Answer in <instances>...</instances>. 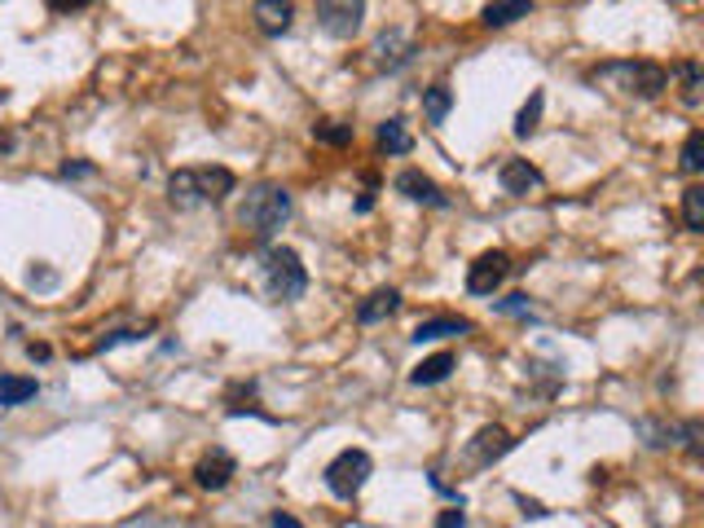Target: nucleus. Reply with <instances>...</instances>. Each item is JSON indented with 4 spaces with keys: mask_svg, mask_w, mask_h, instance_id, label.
Masks as SVG:
<instances>
[{
    "mask_svg": "<svg viewBox=\"0 0 704 528\" xmlns=\"http://www.w3.org/2000/svg\"><path fill=\"white\" fill-rule=\"evenodd\" d=\"M291 221V194L282 189V185H274V181H260V185H252L247 194H243V202H239V225L252 234V238H274L282 225Z\"/></svg>",
    "mask_w": 704,
    "mask_h": 528,
    "instance_id": "obj_1",
    "label": "nucleus"
},
{
    "mask_svg": "<svg viewBox=\"0 0 704 528\" xmlns=\"http://www.w3.org/2000/svg\"><path fill=\"white\" fill-rule=\"evenodd\" d=\"M239 185L229 168H177L168 176V202L172 207H198V202H224Z\"/></svg>",
    "mask_w": 704,
    "mask_h": 528,
    "instance_id": "obj_2",
    "label": "nucleus"
},
{
    "mask_svg": "<svg viewBox=\"0 0 704 528\" xmlns=\"http://www.w3.org/2000/svg\"><path fill=\"white\" fill-rule=\"evenodd\" d=\"M260 273H265L269 299H278V304H291L308 291V269H304L300 251H291V247H269L260 256Z\"/></svg>",
    "mask_w": 704,
    "mask_h": 528,
    "instance_id": "obj_3",
    "label": "nucleus"
},
{
    "mask_svg": "<svg viewBox=\"0 0 704 528\" xmlns=\"http://www.w3.org/2000/svg\"><path fill=\"white\" fill-rule=\"evenodd\" d=\"M591 79H608V84H617L621 93L643 97V101H656V97L669 88V71H665L660 62H608V66L591 71Z\"/></svg>",
    "mask_w": 704,
    "mask_h": 528,
    "instance_id": "obj_4",
    "label": "nucleus"
},
{
    "mask_svg": "<svg viewBox=\"0 0 704 528\" xmlns=\"http://www.w3.org/2000/svg\"><path fill=\"white\" fill-rule=\"evenodd\" d=\"M371 471H375V463H371L366 450H343V454H335L330 467H326V489H330L335 498H348V502H352V498L366 489Z\"/></svg>",
    "mask_w": 704,
    "mask_h": 528,
    "instance_id": "obj_5",
    "label": "nucleus"
},
{
    "mask_svg": "<svg viewBox=\"0 0 704 528\" xmlns=\"http://www.w3.org/2000/svg\"><path fill=\"white\" fill-rule=\"evenodd\" d=\"M317 23L335 40H352L366 23V0H313Z\"/></svg>",
    "mask_w": 704,
    "mask_h": 528,
    "instance_id": "obj_6",
    "label": "nucleus"
},
{
    "mask_svg": "<svg viewBox=\"0 0 704 528\" xmlns=\"http://www.w3.org/2000/svg\"><path fill=\"white\" fill-rule=\"evenodd\" d=\"M507 278H511V256L507 251H485V256L472 260V269H466V291L472 295H494Z\"/></svg>",
    "mask_w": 704,
    "mask_h": 528,
    "instance_id": "obj_7",
    "label": "nucleus"
},
{
    "mask_svg": "<svg viewBox=\"0 0 704 528\" xmlns=\"http://www.w3.org/2000/svg\"><path fill=\"white\" fill-rule=\"evenodd\" d=\"M511 450H515L511 432L498 428V422H489V428H481V432L472 437V445H466V463H472V467H494V463L507 458Z\"/></svg>",
    "mask_w": 704,
    "mask_h": 528,
    "instance_id": "obj_8",
    "label": "nucleus"
},
{
    "mask_svg": "<svg viewBox=\"0 0 704 528\" xmlns=\"http://www.w3.org/2000/svg\"><path fill=\"white\" fill-rule=\"evenodd\" d=\"M233 471H239V467H233V458H229L224 450H211V454H203V458H198V467H194V484H198V489H207V493H220V489L233 480Z\"/></svg>",
    "mask_w": 704,
    "mask_h": 528,
    "instance_id": "obj_9",
    "label": "nucleus"
},
{
    "mask_svg": "<svg viewBox=\"0 0 704 528\" xmlns=\"http://www.w3.org/2000/svg\"><path fill=\"white\" fill-rule=\"evenodd\" d=\"M397 194H405L410 202H427V207H449V194L432 181V176H423L418 168H405L401 176H397Z\"/></svg>",
    "mask_w": 704,
    "mask_h": 528,
    "instance_id": "obj_10",
    "label": "nucleus"
},
{
    "mask_svg": "<svg viewBox=\"0 0 704 528\" xmlns=\"http://www.w3.org/2000/svg\"><path fill=\"white\" fill-rule=\"evenodd\" d=\"M252 10H256V27L265 36H287L291 23H295V5H291V0H252Z\"/></svg>",
    "mask_w": 704,
    "mask_h": 528,
    "instance_id": "obj_11",
    "label": "nucleus"
},
{
    "mask_svg": "<svg viewBox=\"0 0 704 528\" xmlns=\"http://www.w3.org/2000/svg\"><path fill=\"white\" fill-rule=\"evenodd\" d=\"M397 308H401V291L397 286H379V291H371L357 304V322L362 327H375V322H384V317H392Z\"/></svg>",
    "mask_w": 704,
    "mask_h": 528,
    "instance_id": "obj_12",
    "label": "nucleus"
},
{
    "mask_svg": "<svg viewBox=\"0 0 704 528\" xmlns=\"http://www.w3.org/2000/svg\"><path fill=\"white\" fill-rule=\"evenodd\" d=\"M498 185L507 189V194H529V189H537L542 185V172L529 163V159H507L502 168H498Z\"/></svg>",
    "mask_w": 704,
    "mask_h": 528,
    "instance_id": "obj_13",
    "label": "nucleus"
},
{
    "mask_svg": "<svg viewBox=\"0 0 704 528\" xmlns=\"http://www.w3.org/2000/svg\"><path fill=\"white\" fill-rule=\"evenodd\" d=\"M472 331V322L466 317H427V322L414 327V344H436V340H449V335H466Z\"/></svg>",
    "mask_w": 704,
    "mask_h": 528,
    "instance_id": "obj_14",
    "label": "nucleus"
},
{
    "mask_svg": "<svg viewBox=\"0 0 704 528\" xmlns=\"http://www.w3.org/2000/svg\"><path fill=\"white\" fill-rule=\"evenodd\" d=\"M529 14H533V0H489V5L481 10V23L485 27H511Z\"/></svg>",
    "mask_w": 704,
    "mask_h": 528,
    "instance_id": "obj_15",
    "label": "nucleus"
},
{
    "mask_svg": "<svg viewBox=\"0 0 704 528\" xmlns=\"http://www.w3.org/2000/svg\"><path fill=\"white\" fill-rule=\"evenodd\" d=\"M40 396V383L27 379V374H0V405L14 409V405H27Z\"/></svg>",
    "mask_w": 704,
    "mask_h": 528,
    "instance_id": "obj_16",
    "label": "nucleus"
},
{
    "mask_svg": "<svg viewBox=\"0 0 704 528\" xmlns=\"http://www.w3.org/2000/svg\"><path fill=\"white\" fill-rule=\"evenodd\" d=\"M449 370H453V353H436V357H427V361H418L410 370V383L414 388H432V383H445Z\"/></svg>",
    "mask_w": 704,
    "mask_h": 528,
    "instance_id": "obj_17",
    "label": "nucleus"
},
{
    "mask_svg": "<svg viewBox=\"0 0 704 528\" xmlns=\"http://www.w3.org/2000/svg\"><path fill=\"white\" fill-rule=\"evenodd\" d=\"M371 53H375V62H379V66H388V71H392V66H401V62H410V49H405V36H401V32H384V36L375 40V49H371Z\"/></svg>",
    "mask_w": 704,
    "mask_h": 528,
    "instance_id": "obj_18",
    "label": "nucleus"
},
{
    "mask_svg": "<svg viewBox=\"0 0 704 528\" xmlns=\"http://www.w3.org/2000/svg\"><path fill=\"white\" fill-rule=\"evenodd\" d=\"M449 111H453V93H449L445 84L423 88V115H427V124H445Z\"/></svg>",
    "mask_w": 704,
    "mask_h": 528,
    "instance_id": "obj_19",
    "label": "nucleus"
},
{
    "mask_svg": "<svg viewBox=\"0 0 704 528\" xmlns=\"http://www.w3.org/2000/svg\"><path fill=\"white\" fill-rule=\"evenodd\" d=\"M682 221H687L691 234H704V189L700 185L682 189Z\"/></svg>",
    "mask_w": 704,
    "mask_h": 528,
    "instance_id": "obj_20",
    "label": "nucleus"
},
{
    "mask_svg": "<svg viewBox=\"0 0 704 528\" xmlns=\"http://www.w3.org/2000/svg\"><path fill=\"white\" fill-rule=\"evenodd\" d=\"M542 106H546V93H533V97L524 101V111L515 115V137H533V133H537V124H542Z\"/></svg>",
    "mask_w": 704,
    "mask_h": 528,
    "instance_id": "obj_21",
    "label": "nucleus"
},
{
    "mask_svg": "<svg viewBox=\"0 0 704 528\" xmlns=\"http://www.w3.org/2000/svg\"><path fill=\"white\" fill-rule=\"evenodd\" d=\"M379 146L388 150V155H410V133H405V120H388L384 128H379Z\"/></svg>",
    "mask_w": 704,
    "mask_h": 528,
    "instance_id": "obj_22",
    "label": "nucleus"
},
{
    "mask_svg": "<svg viewBox=\"0 0 704 528\" xmlns=\"http://www.w3.org/2000/svg\"><path fill=\"white\" fill-rule=\"evenodd\" d=\"M313 142H321V146H348V142H352V124H343V120H321V124H313Z\"/></svg>",
    "mask_w": 704,
    "mask_h": 528,
    "instance_id": "obj_23",
    "label": "nucleus"
},
{
    "mask_svg": "<svg viewBox=\"0 0 704 528\" xmlns=\"http://www.w3.org/2000/svg\"><path fill=\"white\" fill-rule=\"evenodd\" d=\"M678 75H682V106H687V111H695V106H700V84H704V75H700L695 62H678Z\"/></svg>",
    "mask_w": 704,
    "mask_h": 528,
    "instance_id": "obj_24",
    "label": "nucleus"
},
{
    "mask_svg": "<svg viewBox=\"0 0 704 528\" xmlns=\"http://www.w3.org/2000/svg\"><path fill=\"white\" fill-rule=\"evenodd\" d=\"M700 168H704V133H700V128H691V133H687V142H682V172H691V176H695Z\"/></svg>",
    "mask_w": 704,
    "mask_h": 528,
    "instance_id": "obj_25",
    "label": "nucleus"
},
{
    "mask_svg": "<svg viewBox=\"0 0 704 528\" xmlns=\"http://www.w3.org/2000/svg\"><path fill=\"white\" fill-rule=\"evenodd\" d=\"M436 528H466V511H462V506H449V511H440Z\"/></svg>",
    "mask_w": 704,
    "mask_h": 528,
    "instance_id": "obj_26",
    "label": "nucleus"
},
{
    "mask_svg": "<svg viewBox=\"0 0 704 528\" xmlns=\"http://www.w3.org/2000/svg\"><path fill=\"white\" fill-rule=\"evenodd\" d=\"M498 308L515 312V317H529V295H507V299H498Z\"/></svg>",
    "mask_w": 704,
    "mask_h": 528,
    "instance_id": "obj_27",
    "label": "nucleus"
},
{
    "mask_svg": "<svg viewBox=\"0 0 704 528\" xmlns=\"http://www.w3.org/2000/svg\"><path fill=\"white\" fill-rule=\"evenodd\" d=\"M45 5H49L53 14H71V10H84V5H93V0H45Z\"/></svg>",
    "mask_w": 704,
    "mask_h": 528,
    "instance_id": "obj_28",
    "label": "nucleus"
},
{
    "mask_svg": "<svg viewBox=\"0 0 704 528\" xmlns=\"http://www.w3.org/2000/svg\"><path fill=\"white\" fill-rule=\"evenodd\" d=\"M269 524H274V528H304V524H300L295 515H287V511H274V515H269Z\"/></svg>",
    "mask_w": 704,
    "mask_h": 528,
    "instance_id": "obj_29",
    "label": "nucleus"
},
{
    "mask_svg": "<svg viewBox=\"0 0 704 528\" xmlns=\"http://www.w3.org/2000/svg\"><path fill=\"white\" fill-rule=\"evenodd\" d=\"M88 172H93L88 163H66V168H62V176H88Z\"/></svg>",
    "mask_w": 704,
    "mask_h": 528,
    "instance_id": "obj_30",
    "label": "nucleus"
},
{
    "mask_svg": "<svg viewBox=\"0 0 704 528\" xmlns=\"http://www.w3.org/2000/svg\"><path fill=\"white\" fill-rule=\"evenodd\" d=\"M520 506H524V515H546V506L542 502H529V498H515Z\"/></svg>",
    "mask_w": 704,
    "mask_h": 528,
    "instance_id": "obj_31",
    "label": "nucleus"
},
{
    "mask_svg": "<svg viewBox=\"0 0 704 528\" xmlns=\"http://www.w3.org/2000/svg\"><path fill=\"white\" fill-rule=\"evenodd\" d=\"M27 353H32L36 361H45V357H49V348H45V344H27Z\"/></svg>",
    "mask_w": 704,
    "mask_h": 528,
    "instance_id": "obj_32",
    "label": "nucleus"
}]
</instances>
